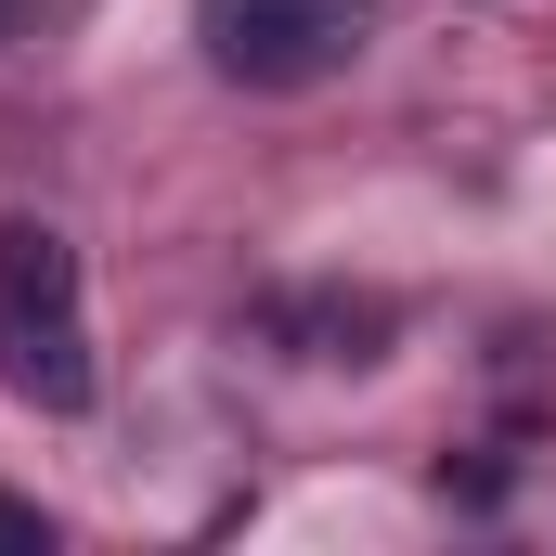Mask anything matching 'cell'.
<instances>
[{"mask_svg":"<svg viewBox=\"0 0 556 556\" xmlns=\"http://www.w3.org/2000/svg\"><path fill=\"white\" fill-rule=\"evenodd\" d=\"M52 544V518H39V505H13V492H0V556H39Z\"/></svg>","mask_w":556,"mask_h":556,"instance_id":"3","label":"cell"},{"mask_svg":"<svg viewBox=\"0 0 556 556\" xmlns=\"http://www.w3.org/2000/svg\"><path fill=\"white\" fill-rule=\"evenodd\" d=\"M0 389L39 402V415H91V389H104L78 247L52 220H0Z\"/></svg>","mask_w":556,"mask_h":556,"instance_id":"1","label":"cell"},{"mask_svg":"<svg viewBox=\"0 0 556 556\" xmlns=\"http://www.w3.org/2000/svg\"><path fill=\"white\" fill-rule=\"evenodd\" d=\"M389 0H194V52L233 91H324L376 52Z\"/></svg>","mask_w":556,"mask_h":556,"instance_id":"2","label":"cell"}]
</instances>
